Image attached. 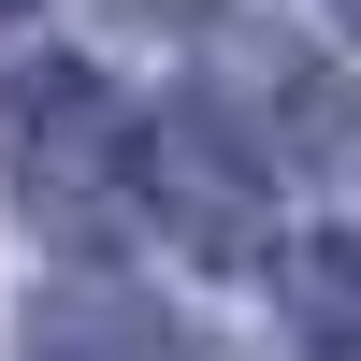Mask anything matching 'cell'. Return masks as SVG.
<instances>
[{
    "instance_id": "obj_1",
    "label": "cell",
    "mask_w": 361,
    "mask_h": 361,
    "mask_svg": "<svg viewBox=\"0 0 361 361\" xmlns=\"http://www.w3.org/2000/svg\"><path fill=\"white\" fill-rule=\"evenodd\" d=\"M130 130H145V116L116 102L87 58L0 73V173H15V202L44 231H73V246H102V231L130 217Z\"/></svg>"
},
{
    "instance_id": "obj_2",
    "label": "cell",
    "mask_w": 361,
    "mask_h": 361,
    "mask_svg": "<svg viewBox=\"0 0 361 361\" xmlns=\"http://www.w3.org/2000/svg\"><path fill=\"white\" fill-rule=\"evenodd\" d=\"M130 202H159V231L188 260H260V159L202 102L159 116V130H130Z\"/></svg>"
},
{
    "instance_id": "obj_3",
    "label": "cell",
    "mask_w": 361,
    "mask_h": 361,
    "mask_svg": "<svg viewBox=\"0 0 361 361\" xmlns=\"http://www.w3.org/2000/svg\"><path fill=\"white\" fill-rule=\"evenodd\" d=\"M202 116H231L246 159H333V145H347V87L318 73L304 44H275V29H246V44L217 58V102H202Z\"/></svg>"
},
{
    "instance_id": "obj_4",
    "label": "cell",
    "mask_w": 361,
    "mask_h": 361,
    "mask_svg": "<svg viewBox=\"0 0 361 361\" xmlns=\"http://www.w3.org/2000/svg\"><path fill=\"white\" fill-rule=\"evenodd\" d=\"M29 361H202L188 318H159L130 275H58L29 304Z\"/></svg>"
},
{
    "instance_id": "obj_5",
    "label": "cell",
    "mask_w": 361,
    "mask_h": 361,
    "mask_svg": "<svg viewBox=\"0 0 361 361\" xmlns=\"http://www.w3.org/2000/svg\"><path fill=\"white\" fill-rule=\"evenodd\" d=\"M275 304H289V333H304V347L361 361V231H289V260H275Z\"/></svg>"
},
{
    "instance_id": "obj_6",
    "label": "cell",
    "mask_w": 361,
    "mask_h": 361,
    "mask_svg": "<svg viewBox=\"0 0 361 361\" xmlns=\"http://www.w3.org/2000/svg\"><path fill=\"white\" fill-rule=\"evenodd\" d=\"M130 15H159V29H188V15H202V0H130Z\"/></svg>"
},
{
    "instance_id": "obj_7",
    "label": "cell",
    "mask_w": 361,
    "mask_h": 361,
    "mask_svg": "<svg viewBox=\"0 0 361 361\" xmlns=\"http://www.w3.org/2000/svg\"><path fill=\"white\" fill-rule=\"evenodd\" d=\"M333 29H347V44H361V0H333Z\"/></svg>"
},
{
    "instance_id": "obj_8",
    "label": "cell",
    "mask_w": 361,
    "mask_h": 361,
    "mask_svg": "<svg viewBox=\"0 0 361 361\" xmlns=\"http://www.w3.org/2000/svg\"><path fill=\"white\" fill-rule=\"evenodd\" d=\"M0 15H29V0H0Z\"/></svg>"
}]
</instances>
